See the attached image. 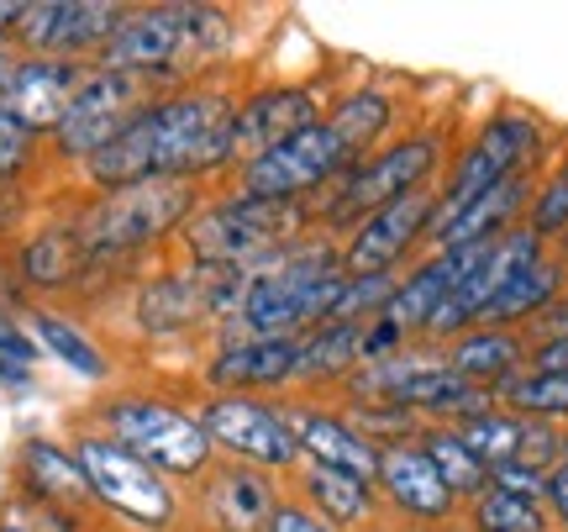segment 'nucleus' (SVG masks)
Returning a JSON list of instances; mask_svg holds the SVG:
<instances>
[{
	"mask_svg": "<svg viewBox=\"0 0 568 532\" xmlns=\"http://www.w3.org/2000/svg\"><path fill=\"white\" fill-rule=\"evenodd\" d=\"M410 343H416V338H406L389 317H374V322L364 328V364H385V359H395V353H406Z\"/></svg>",
	"mask_w": 568,
	"mask_h": 532,
	"instance_id": "obj_42",
	"label": "nucleus"
},
{
	"mask_svg": "<svg viewBox=\"0 0 568 532\" xmlns=\"http://www.w3.org/2000/svg\"><path fill=\"white\" fill-rule=\"evenodd\" d=\"M190 217H195V180H142L95 195L74 232L90 259H122L159 243L163 232H180Z\"/></svg>",
	"mask_w": 568,
	"mask_h": 532,
	"instance_id": "obj_5",
	"label": "nucleus"
},
{
	"mask_svg": "<svg viewBox=\"0 0 568 532\" xmlns=\"http://www.w3.org/2000/svg\"><path fill=\"white\" fill-rule=\"evenodd\" d=\"M201 428L211 449L226 464H247L264 474L301 470V443L290 428V406H274L264 395H205L201 401Z\"/></svg>",
	"mask_w": 568,
	"mask_h": 532,
	"instance_id": "obj_10",
	"label": "nucleus"
},
{
	"mask_svg": "<svg viewBox=\"0 0 568 532\" xmlns=\"http://www.w3.org/2000/svg\"><path fill=\"white\" fill-rule=\"evenodd\" d=\"M201 480V516L211 532H264L274 506H280V485L264 470L211 464Z\"/></svg>",
	"mask_w": 568,
	"mask_h": 532,
	"instance_id": "obj_20",
	"label": "nucleus"
},
{
	"mask_svg": "<svg viewBox=\"0 0 568 532\" xmlns=\"http://www.w3.org/2000/svg\"><path fill=\"white\" fill-rule=\"evenodd\" d=\"M343 280V248L311 232L295 248H284L274 264L247 274L243 301L226 322V338H305L332 317Z\"/></svg>",
	"mask_w": 568,
	"mask_h": 532,
	"instance_id": "obj_2",
	"label": "nucleus"
},
{
	"mask_svg": "<svg viewBox=\"0 0 568 532\" xmlns=\"http://www.w3.org/2000/svg\"><path fill=\"white\" fill-rule=\"evenodd\" d=\"M468 522L474 532H548V506L489 485L479 501H468Z\"/></svg>",
	"mask_w": 568,
	"mask_h": 532,
	"instance_id": "obj_35",
	"label": "nucleus"
},
{
	"mask_svg": "<svg viewBox=\"0 0 568 532\" xmlns=\"http://www.w3.org/2000/svg\"><path fill=\"white\" fill-rule=\"evenodd\" d=\"M443 164V138L437 132H410L395 143L374 148L368 159L347 169L343 180L326 190V201L316 205V232H353V227L374 217L379 205L400 201L410 190H426V180Z\"/></svg>",
	"mask_w": 568,
	"mask_h": 532,
	"instance_id": "obj_6",
	"label": "nucleus"
},
{
	"mask_svg": "<svg viewBox=\"0 0 568 532\" xmlns=\"http://www.w3.org/2000/svg\"><path fill=\"white\" fill-rule=\"evenodd\" d=\"M301 501L311 512H322L337 532L368 528V522L379 516V491H374L368 480L343 474V470H316V464L301 470Z\"/></svg>",
	"mask_w": 568,
	"mask_h": 532,
	"instance_id": "obj_27",
	"label": "nucleus"
},
{
	"mask_svg": "<svg viewBox=\"0 0 568 532\" xmlns=\"http://www.w3.org/2000/svg\"><path fill=\"white\" fill-rule=\"evenodd\" d=\"M264 532H337V528H332L322 512H311L301 495H280V506H274Z\"/></svg>",
	"mask_w": 568,
	"mask_h": 532,
	"instance_id": "obj_41",
	"label": "nucleus"
},
{
	"mask_svg": "<svg viewBox=\"0 0 568 532\" xmlns=\"http://www.w3.org/2000/svg\"><path fill=\"white\" fill-rule=\"evenodd\" d=\"M537 153H542V127L531 122L527 111L489 117V122L468 138L464 153H458V164L447 174V190H437V217H453V211H464L468 201H479L485 190L527 174ZM437 217H432V222H437Z\"/></svg>",
	"mask_w": 568,
	"mask_h": 532,
	"instance_id": "obj_11",
	"label": "nucleus"
},
{
	"mask_svg": "<svg viewBox=\"0 0 568 532\" xmlns=\"http://www.w3.org/2000/svg\"><path fill=\"white\" fill-rule=\"evenodd\" d=\"M101 422H105V438H116L122 449H132L142 464H153L163 480H169V474H174V480H195V474H205L211 459H216L201 416L169 406L159 395H116V401H105Z\"/></svg>",
	"mask_w": 568,
	"mask_h": 532,
	"instance_id": "obj_8",
	"label": "nucleus"
},
{
	"mask_svg": "<svg viewBox=\"0 0 568 532\" xmlns=\"http://www.w3.org/2000/svg\"><path fill=\"white\" fill-rule=\"evenodd\" d=\"M485 248H453V253H432V259H422L410 274H400V280H395V295H389L385 317L406 332V338H422L426 322H432V317L443 311L447 295L458 290V280H464L468 269L485 259Z\"/></svg>",
	"mask_w": 568,
	"mask_h": 532,
	"instance_id": "obj_22",
	"label": "nucleus"
},
{
	"mask_svg": "<svg viewBox=\"0 0 568 532\" xmlns=\"http://www.w3.org/2000/svg\"><path fill=\"white\" fill-rule=\"evenodd\" d=\"M516 464H527V470H537V474H552L564 464V432L552 428V422H527Z\"/></svg>",
	"mask_w": 568,
	"mask_h": 532,
	"instance_id": "obj_39",
	"label": "nucleus"
},
{
	"mask_svg": "<svg viewBox=\"0 0 568 532\" xmlns=\"http://www.w3.org/2000/svg\"><path fill=\"white\" fill-rule=\"evenodd\" d=\"M17 474H21V495H32V501H48V506H63V512L90 501V485H84L74 449H63L53 438H27L17 453Z\"/></svg>",
	"mask_w": 568,
	"mask_h": 532,
	"instance_id": "obj_25",
	"label": "nucleus"
},
{
	"mask_svg": "<svg viewBox=\"0 0 568 532\" xmlns=\"http://www.w3.org/2000/svg\"><path fill=\"white\" fill-rule=\"evenodd\" d=\"M21 53L11 48V38H0V96H6V84H11V74H17Z\"/></svg>",
	"mask_w": 568,
	"mask_h": 532,
	"instance_id": "obj_46",
	"label": "nucleus"
},
{
	"mask_svg": "<svg viewBox=\"0 0 568 532\" xmlns=\"http://www.w3.org/2000/svg\"><path fill=\"white\" fill-rule=\"evenodd\" d=\"M489 485H495V491H510V495H527V501H542L548 474L527 470V464H500V470H489Z\"/></svg>",
	"mask_w": 568,
	"mask_h": 532,
	"instance_id": "obj_43",
	"label": "nucleus"
},
{
	"mask_svg": "<svg viewBox=\"0 0 568 532\" xmlns=\"http://www.w3.org/2000/svg\"><path fill=\"white\" fill-rule=\"evenodd\" d=\"M531 195H537L531 174H516V180L485 190L479 201H468L464 211L437 217V222H432V232H426V243H432V253H453V248H485V243H495V238H506L510 222H516V217H521V211L531 205Z\"/></svg>",
	"mask_w": 568,
	"mask_h": 532,
	"instance_id": "obj_23",
	"label": "nucleus"
},
{
	"mask_svg": "<svg viewBox=\"0 0 568 532\" xmlns=\"http://www.w3.org/2000/svg\"><path fill=\"white\" fill-rule=\"evenodd\" d=\"M290 428H295V443H301V464L358 474V480L374 485V474H379V443H368L364 432L347 422V411L290 406Z\"/></svg>",
	"mask_w": 568,
	"mask_h": 532,
	"instance_id": "obj_21",
	"label": "nucleus"
},
{
	"mask_svg": "<svg viewBox=\"0 0 568 532\" xmlns=\"http://www.w3.org/2000/svg\"><path fill=\"white\" fill-rule=\"evenodd\" d=\"M74 459L84 470L90 501H101L105 512L126 516L132 528H148V532H163L174 522V512H180L174 485L153 464H142L132 449H122L116 438L84 432V438H74Z\"/></svg>",
	"mask_w": 568,
	"mask_h": 532,
	"instance_id": "obj_9",
	"label": "nucleus"
},
{
	"mask_svg": "<svg viewBox=\"0 0 568 532\" xmlns=\"http://www.w3.org/2000/svg\"><path fill=\"white\" fill-rule=\"evenodd\" d=\"M27 322H32V332H38V343L53 359H63V364L74 369V374H84V380H105L111 374V364H105V353L84 338L69 317H59V311H27Z\"/></svg>",
	"mask_w": 568,
	"mask_h": 532,
	"instance_id": "obj_33",
	"label": "nucleus"
},
{
	"mask_svg": "<svg viewBox=\"0 0 568 532\" xmlns=\"http://www.w3.org/2000/svg\"><path fill=\"white\" fill-rule=\"evenodd\" d=\"M122 21V6L111 0H32L17 17V42L32 48V59H74L101 53Z\"/></svg>",
	"mask_w": 568,
	"mask_h": 532,
	"instance_id": "obj_15",
	"label": "nucleus"
},
{
	"mask_svg": "<svg viewBox=\"0 0 568 532\" xmlns=\"http://www.w3.org/2000/svg\"><path fill=\"white\" fill-rule=\"evenodd\" d=\"M322 84H264L232 111V169L253 164L258 153L290 143L295 132L322 122Z\"/></svg>",
	"mask_w": 568,
	"mask_h": 532,
	"instance_id": "obj_16",
	"label": "nucleus"
},
{
	"mask_svg": "<svg viewBox=\"0 0 568 532\" xmlns=\"http://www.w3.org/2000/svg\"><path fill=\"white\" fill-rule=\"evenodd\" d=\"M364 369V328L347 322H322L301 338V364L295 385H347Z\"/></svg>",
	"mask_w": 568,
	"mask_h": 532,
	"instance_id": "obj_28",
	"label": "nucleus"
},
{
	"mask_svg": "<svg viewBox=\"0 0 568 532\" xmlns=\"http://www.w3.org/2000/svg\"><path fill=\"white\" fill-rule=\"evenodd\" d=\"M226 38H232L226 11H211V6H138V11H122L95 69L132 74L142 84L180 80V74L205 69L216 59Z\"/></svg>",
	"mask_w": 568,
	"mask_h": 532,
	"instance_id": "obj_3",
	"label": "nucleus"
},
{
	"mask_svg": "<svg viewBox=\"0 0 568 532\" xmlns=\"http://www.w3.org/2000/svg\"><path fill=\"white\" fill-rule=\"evenodd\" d=\"M148 106V84L132 74H111V69H90L84 84L74 90V101L63 111V122L53 127V148L63 159H95L116 132L138 122V111Z\"/></svg>",
	"mask_w": 568,
	"mask_h": 532,
	"instance_id": "obj_13",
	"label": "nucleus"
},
{
	"mask_svg": "<svg viewBox=\"0 0 568 532\" xmlns=\"http://www.w3.org/2000/svg\"><path fill=\"white\" fill-rule=\"evenodd\" d=\"M458 432H464L468 449L479 453V464H485V470H500V464H516L527 422H521L516 411L495 406V411H485V416H468V422H464Z\"/></svg>",
	"mask_w": 568,
	"mask_h": 532,
	"instance_id": "obj_34",
	"label": "nucleus"
},
{
	"mask_svg": "<svg viewBox=\"0 0 568 532\" xmlns=\"http://www.w3.org/2000/svg\"><path fill=\"white\" fill-rule=\"evenodd\" d=\"M32 148H38V138L0 111V180H17L21 169L32 164Z\"/></svg>",
	"mask_w": 568,
	"mask_h": 532,
	"instance_id": "obj_40",
	"label": "nucleus"
},
{
	"mask_svg": "<svg viewBox=\"0 0 568 532\" xmlns=\"http://www.w3.org/2000/svg\"><path fill=\"white\" fill-rule=\"evenodd\" d=\"M17 17H21V0H0V38L17 32Z\"/></svg>",
	"mask_w": 568,
	"mask_h": 532,
	"instance_id": "obj_47",
	"label": "nucleus"
},
{
	"mask_svg": "<svg viewBox=\"0 0 568 532\" xmlns=\"http://www.w3.org/2000/svg\"><path fill=\"white\" fill-rule=\"evenodd\" d=\"M531 232H537V238H542V243H548V238H564L568 232V164L558 169V174H552L548 184H542V190H537V195H531Z\"/></svg>",
	"mask_w": 568,
	"mask_h": 532,
	"instance_id": "obj_38",
	"label": "nucleus"
},
{
	"mask_svg": "<svg viewBox=\"0 0 568 532\" xmlns=\"http://www.w3.org/2000/svg\"><path fill=\"white\" fill-rule=\"evenodd\" d=\"M301 338H222V349L205 359L211 395H268L295 385Z\"/></svg>",
	"mask_w": 568,
	"mask_h": 532,
	"instance_id": "obj_17",
	"label": "nucleus"
},
{
	"mask_svg": "<svg viewBox=\"0 0 568 532\" xmlns=\"http://www.w3.org/2000/svg\"><path fill=\"white\" fill-rule=\"evenodd\" d=\"M495 401H506L521 422H568V374H548V369H521L506 385L495 390Z\"/></svg>",
	"mask_w": 568,
	"mask_h": 532,
	"instance_id": "obj_32",
	"label": "nucleus"
},
{
	"mask_svg": "<svg viewBox=\"0 0 568 532\" xmlns=\"http://www.w3.org/2000/svg\"><path fill=\"white\" fill-rule=\"evenodd\" d=\"M432 217H437V190H410L400 201L379 205L374 217H364L347 232L343 269L347 274H395L426 243Z\"/></svg>",
	"mask_w": 568,
	"mask_h": 532,
	"instance_id": "obj_14",
	"label": "nucleus"
},
{
	"mask_svg": "<svg viewBox=\"0 0 568 532\" xmlns=\"http://www.w3.org/2000/svg\"><path fill=\"white\" fill-rule=\"evenodd\" d=\"M326 122L337 127L347 143L368 159L374 148L385 143L389 127H395V96L379 90V84H353V90H343V96L326 101Z\"/></svg>",
	"mask_w": 568,
	"mask_h": 532,
	"instance_id": "obj_29",
	"label": "nucleus"
},
{
	"mask_svg": "<svg viewBox=\"0 0 568 532\" xmlns=\"http://www.w3.org/2000/svg\"><path fill=\"white\" fill-rule=\"evenodd\" d=\"M416 443H422V453L432 459V470L443 474L447 491L458 495V506H464V501H479V495L489 491V470L479 464V453L468 449L458 428H437V422H426Z\"/></svg>",
	"mask_w": 568,
	"mask_h": 532,
	"instance_id": "obj_31",
	"label": "nucleus"
},
{
	"mask_svg": "<svg viewBox=\"0 0 568 532\" xmlns=\"http://www.w3.org/2000/svg\"><path fill=\"white\" fill-rule=\"evenodd\" d=\"M243 269H169V274H159V280H148L138 290V328L153 332V338H174V332H190L201 322H222L226 328L237 301H243Z\"/></svg>",
	"mask_w": 568,
	"mask_h": 532,
	"instance_id": "obj_12",
	"label": "nucleus"
},
{
	"mask_svg": "<svg viewBox=\"0 0 568 532\" xmlns=\"http://www.w3.org/2000/svg\"><path fill=\"white\" fill-rule=\"evenodd\" d=\"M32 359H38V343L27 338V332L0 311V364H21V369H32Z\"/></svg>",
	"mask_w": 568,
	"mask_h": 532,
	"instance_id": "obj_44",
	"label": "nucleus"
},
{
	"mask_svg": "<svg viewBox=\"0 0 568 532\" xmlns=\"http://www.w3.org/2000/svg\"><path fill=\"white\" fill-rule=\"evenodd\" d=\"M358 159H364V153L347 143L322 111L316 127H305V132H295L290 143L268 148V153H258L253 164L237 169V195L274 201V205H311L316 190H332Z\"/></svg>",
	"mask_w": 568,
	"mask_h": 532,
	"instance_id": "obj_7",
	"label": "nucleus"
},
{
	"mask_svg": "<svg viewBox=\"0 0 568 532\" xmlns=\"http://www.w3.org/2000/svg\"><path fill=\"white\" fill-rule=\"evenodd\" d=\"M90 264L80 232L74 227H42L32 243L21 248V280L38 290H63L80 280V269Z\"/></svg>",
	"mask_w": 568,
	"mask_h": 532,
	"instance_id": "obj_30",
	"label": "nucleus"
},
{
	"mask_svg": "<svg viewBox=\"0 0 568 532\" xmlns=\"http://www.w3.org/2000/svg\"><path fill=\"white\" fill-rule=\"evenodd\" d=\"M84 74L90 69L74 59H32L27 53L17 63L11 84H6V96H0V111L27 127L32 138H42V132H53L63 122V111L74 101V90L84 84Z\"/></svg>",
	"mask_w": 568,
	"mask_h": 532,
	"instance_id": "obj_19",
	"label": "nucleus"
},
{
	"mask_svg": "<svg viewBox=\"0 0 568 532\" xmlns=\"http://www.w3.org/2000/svg\"><path fill=\"white\" fill-rule=\"evenodd\" d=\"M542 506L552 512V522L568 532V459L548 474V491H542Z\"/></svg>",
	"mask_w": 568,
	"mask_h": 532,
	"instance_id": "obj_45",
	"label": "nucleus"
},
{
	"mask_svg": "<svg viewBox=\"0 0 568 532\" xmlns=\"http://www.w3.org/2000/svg\"><path fill=\"white\" fill-rule=\"evenodd\" d=\"M564 285H568V264L542 253V259H531V264L521 269L495 301H489L485 317H479V328H510L516 332L521 322H537V317L564 295Z\"/></svg>",
	"mask_w": 568,
	"mask_h": 532,
	"instance_id": "obj_26",
	"label": "nucleus"
},
{
	"mask_svg": "<svg viewBox=\"0 0 568 532\" xmlns=\"http://www.w3.org/2000/svg\"><path fill=\"white\" fill-rule=\"evenodd\" d=\"M374 491L385 501L395 516H406V522H447V516L458 512V495L443 485V474L432 470V459L422 453V443L410 438V443H385L379 449V474H374Z\"/></svg>",
	"mask_w": 568,
	"mask_h": 532,
	"instance_id": "obj_18",
	"label": "nucleus"
},
{
	"mask_svg": "<svg viewBox=\"0 0 568 532\" xmlns=\"http://www.w3.org/2000/svg\"><path fill=\"white\" fill-rule=\"evenodd\" d=\"M443 359L453 374H464L468 385L500 390L510 374H521V364H527V338L510 328H468L464 338L447 343Z\"/></svg>",
	"mask_w": 568,
	"mask_h": 532,
	"instance_id": "obj_24",
	"label": "nucleus"
},
{
	"mask_svg": "<svg viewBox=\"0 0 568 532\" xmlns=\"http://www.w3.org/2000/svg\"><path fill=\"white\" fill-rule=\"evenodd\" d=\"M232 111L222 90H174L138 111V122L84 159V174L101 190H126L142 180H201L232 169Z\"/></svg>",
	"mask_w": 568,
	"mask_h": 532,
	"instance_id": "obj_1",
	"label": "nucleus"
},
{
	"mask_svg": "<svg viewBox=\"0 0 568 532\" xmlns=\"http://www.w3.org/2000/svg\"><path fill=\"white\" fill-rule=\"evenodd\" d=\"M305 227H316V205H274V201H253V195L232 190L226 201L201 205L180 227V243L190 248L195 264L253 274V269L274 264L284 248L301 243Z\"/></svg>",
	"mask_w": 568,
	"mask_h": 532,
	"instance_id": "obj_4",
	"label": "nucleus"
},
{
	"mask_svg": "<svg viewBox=\"0 0 568 532\" xmlns=\"http://www.w3.org/2000/svg\"><path fill=\"white\" fill-rule=\"evenodd\" d=\"M0 532H80V516L48 506V501H32V495H11L0 506Z\"/></svg>",
	"mask_w": 568,
	"mask_h": 532,
	"instance_id": "obj_37",
	"label": "nucleus"
},
{
	"mask_svg": "<svg viewBox=\"0 0 568 532\" xmlns=\"http://www.w3.org/2000/svg\"><path fill=\"white\" fill-rule=\"evenodd\" d=\"M564 459H568V432H564Z\"/></svg>",
	"mask_w": 568,
	"mask_h": 532,
	"instance_id": "obj_48",
	"label": "nucleus"
},
{
	"mask_svg": "<svg viewBox=\"0 0 568 532\" xmlns=\"http://www.w3.org/2000/svg\"><path fill=\"white\" fill-rule=\"evenodd\" d=\"M395 280L400 274H347L337 301H332V317L326 322H347V328H368L374 317H385L389 295H395Z\"/></svg>",
	"mask_w": 568,
	"mask_h": 532,
	"instance_id": "obj_36",
	"label": "nucleus"
}]
</instances>
